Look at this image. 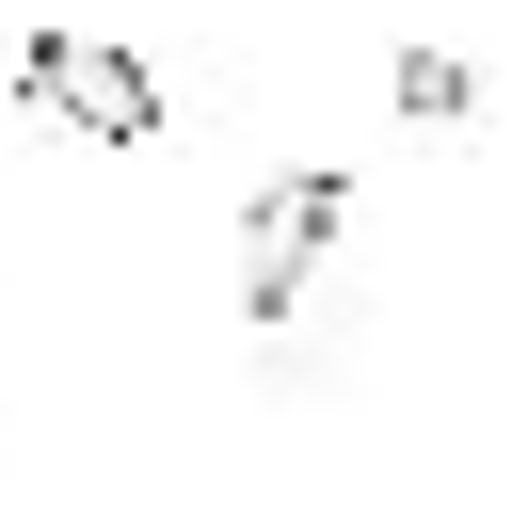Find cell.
Instances as JSON below:
<instances>
[{"label":"cell","instance_id":"1","mask_svg":"<svg viewBox=\"0 0 512 512\" xmlns=\"http://www.w3.org/2000/svg\"><path fill=\"white\" fill-rule=\"evenodd\" d=\"M336 240H352V176H336V160L256 176V208H240V320H256V352H288V336H304V304H320Z\"/></svg>","mask_w":512,"mask_h":512},{"label":"cell","instance_id":"2","mask_svg":"<svg viewBox=\"0 0 512 512\" xmlns=\"http://www.w3.org/2000/svg\"><path fill=\"white\" fill-rule=\"evenodd\" d=\"M16 96H32L48 128H80V144H160V80H144L112 32H32V48H16Z\"/></svg>","mask_w":512,"mask_h":512},{"label":"cell","instance_id":"3","mask_svg":"<svg viewBox=\"0 0 512 512\" xmlns=\"http://www.w3.org/2000/svg\"><path fill=\"white\" fill-rule=\"evenodd\" d=\"M384 96H400V128H432V144H448V128H480V64H464V48H400V64H384Z\"/></svg>","mask_w":512,"mask_h":512}]
</instances>
